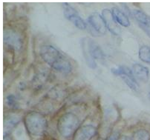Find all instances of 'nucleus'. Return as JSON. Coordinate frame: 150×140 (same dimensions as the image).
Here are the masks:
<instances>
[{
	"label": "nucleus",
	"mask_w": 150,
	"mask_h": 140,
	"mask_svg": "<svg viewBox=\"0 0 150 140\" xmlns=\"http://www.w3.org/2000/svg\"><path fill=\"white\" fill-rule=\"evenodd\" d=\"M40 56L48 65L57 71L68 73L72 70L71 64L54 47L51 45L42 46Z\"/></svg>",
	"instance_id": "f257e3e1"
},
{
	"label": "nucleus",
	"mask_w": 150,
	"mask_h": 140,
	"mask_svg": "<svg viewBox=\"0 0 150 140\" xmlns=\"http://www.w3.org/2000/svg\"><path fill=\"white\" fill-rule=\"evenodd\" d=\"M6 102L7 105L11 108L13 109H16L18 108V104L16 102V97L14 96L11 94V95H8L6 97Z\"/></svg>",
	"instance_id": "6ab92c4d"
},
{
	"label": "nucleus",
	"mask_w": 150,
	"mask_h": 140,
	"mask_svg": "<svg viewBox=\"0 0 150 140\" xmlns=\"http://www.w3.org/2000/svg\"><path fill=\"white\" fill-rule=\"evenodd\" d=\"M112 12L114 18H115V21L117 23V24L120 25L123 27H129L130 25L129 19L126 15V13L121 11L120 10L117 8H112Z\"/></svg>",
	"instance_id": "2eb2a0df"
},
{
	"label": "nucleus",
	"mask_w": 150,
	"mask_h": 140,
	"mask_svg": "<svg viewBox=\"0 0 150 140\" xmlns=\"http://www.w3.org/2000/svg\"><path fill=\"white\" fill-rule=\"evenodd\" d=\"M4 140H12L11 138L9 136V135L4 136Z\"/></svg>",
	"instance_id": "4be33fe9"
},
{
	"label": "nucleus",
	"mask_w": 150,
	"mask_h": 140,
	"mask_svg": "<svg viewBox=\"0 0 150 140\" xmlns=\"http://www.w3.org/2000/svg\"><path fill=\"white\" fill-rule=\"evenodd\" d=\"M88 47H89L90 52L91 53V56H93L94 59H98V60L105 61V56L104 54L103 51L100 48V47L93 40L88 39Z\"/></svg>",
	"instance_id": "4468645a"
},
{
	"label": "nucleus",
	"mask_w": 150,
	"mask_h": 140,
	"mask_svg": "<svg viewBox=\"0 0 150 140\" xmlns=\"http://www.w3.org/2000/svg\"><path fill=\"white\" fill-rule=\"evenodd\" d=\"M102 17L104 20L105 26L112 34L115 35H119L120 34L121 29L119 27L118 24L115 21L112 12L109 9H103L102 11Z\"/></svg>",
	"instance_id": "0eeeda50"
},
{
	"label": "nucleus",
	"mask_w": 150,
	"mask_h": 140,
	"mask_svg": "<svg viewBox=\"0 0 150 140\" xmlns=\"http://www.w3.org/2000/svg\"><path fill=\"white\" fill-rule=\"evenodd\" d=\"M132 140H149L150 134L149 132L145 129H140L134 133Z\"/></svg>",
	"instance_id": "f3484780"
},
{
	"label": "nucleus",
	"mask_w": 150,
	"mask_h": 140,
	"mask_svg": "<svg viewBox=\"0 0 150 140\" xmlns=\"http://www.w3.org/2000/svg\"><path fill=\"white\" fill-rule=\"evenodd\" d=\"M132 72L136 79L142 82H147L149 77V70L145 66L141 64H134L132 66Z\"/></svg>",
	"instance_id": "f8f14e48"
},
{
	"label": "nucleus",
	"mask_w": 150,
	"mask_h": 140,
	"mask_svg": "<svg viewBox=\"0 0 150 140\" xmlns=\"http://www.w3.org/2000/svg\"><path fill=\"white\" fill-rule=\"evenodd\" d=\"M62 9H63L64 16L71 22L74 25L78 28L81 30H84L86 28V23L79 15L77 11L72 6H71L68 2L62 3Z\"/></svg>",
	"instance_id": "423d86ee"
},
{
	"label": "nucleus",
	"mask_w": 150,
	"mask_h": 140,
	"mask_svg": "<svg viewBox=\"0 0 150 140\" xmlns=\"http://www.w3.org/2000/svg\"><path fill=\"white\" fill-rule=\"evenodd\" d=\"M119 139V133L115 131L113 132L110 136H109L106 140H118Z\"/></svg>",
	"instance_id": "aec40b11"
},
{
	"label": "nucleus",
	"mask_w": 150,
	"mask_h": 140,
	"mask_svg": "<svg viewBox=\"0 0 150 140\" xmlns=\"http://www.w3.org/2000/svg\"><path fill=\"white\" fill-rule=\"evenodd\" d=\"M79 119L72 113H66L59 118L57 122V130L60 135L65 138L70 137L77 131L79 126Z\"/></svg>",
	"instance_id": "7ed1b4c3"
},
{
	"label": "nucleus",
	"mask_w": 150,
	"mask_h": 140,
	"mask_svg": "<svg viewBox=\"0 0 150 140\" xmlns=\"http://www.w3.org/2000/svg\"><path fill=\"white\" fill-rule=\"evenodd\" d=\"M97 133L95 127L91 125H86L80 127L74 133L73 140H91Z\"/></svg>",
	"instance_id": "6e6552de"
},
{
	"label": "nucleus",
	"mask_w": 150,
	"mask_h": 140,
	"mask_svg": "<svg viewBox=\"0 0 150 140\" xmlns=\"http://www.w3.org/2000/svg\"><path fill=\"white\" fill-rule=\"evenodd\" d=\"M132 16L137 21V23L140 27L150 37V17L143 12L142 11L138 9L133 10Z\"/></svg>",
	"instance_id": "1a4fd4ad"
},
{
	"label": "nucleus",
	"mask_w": 150,
	"mask_h": 140,
	"mask_svg": "<svg viewBox=\"0 0 150 140\" xmlns=\"http://www.w3.org/2000/svg\"><path fill=\"white\" fill-rule=\"evenodd\" d=\"M20 121V117L16 114H9L6 116L4 121V136L9 135L13 127L17 125Z\"/></svg>",
	"instance_id": "ddd939ff"
},
{
	"label": "nucleus",
	"mask_w": 150,
	"mask_h": 140,
	"mask_svg": "<svg viewBox=\"0 0 150 140\" xmlns=\"http://www.w3.org/2000/svg\"><path fill=\"white\" fill-rule=\"evenodd\" d=\"M80 45H81L82 51H83V57H84L88 66L92 69L96 68L97 64H96L95 59L91 56L89 47H88V38L85 37V38L82 39L81 42H80Z\"/></svg>",
	"instance_id": "9b49d317"
},
{
	"label": "nucleus",
	"mask_w": 150,
	"mask_h": 140,
	"mask_svg": "<svg viewBox=\"0 0 150 140\" xmlns=\"http://www.w3.org/2000/svg\"><path fill=\"white\" fill-rule=\"evenodd\" d=\"M45 73H39L33 79V84L35 88H40L42 84L45 82L46 77H45Z\"/></svg>",
	"instance_id": "a211bd4d"
},
{
	"label": "nucleus",
	"mask_w": 150,
	"mask_h": 140,
	"mask_svg": "<svg viewBox=\"0 0 150 140\" xmlns=\"http://www.w3.org/2000/svg\"><path fill=\"white\" fill-rule=\"evenodd\" d=\"M88 22L97 33L103 34L106 31V26L103 19L99 13H94L90 15L88 18Z\"/></svg>",
	"instance_id": "9d476101"
},
{
	"label": "nucleus",
	"mask_w": 150,
	"mask_h": 140,
	"mask_svg": "<svg viewBox=\"0 0 150 140\" xmlns=\"http://www.w3.org/2000/svg\"><path fill=\"white\" fill-rule=\"evenodd\" d=\"M4 42L10 49L15 52H19L23 48V38L19 32L12 28L4 30Z\"/></svg>",
	"instance_id": "20e7f679"
},
{
	"label": "nucleus",
	"mask_w": 150,
	"mask_h": 140,
	"mask_svg": "<svg viewBox=\"0 0 150 140\" xmlns=\"http://www.w3.org/2000/svg\"><path fill=\"white\" fill-rule=\"evenodd\" d=\"M139 58L141 61L150 64V47L142 45L139 49Z\"/></svg>",
	"instance_id": "dca6fc26"
},
{
	"label": "nucleus",
	"mask_w": 150,
	"mask_h": 140,
	"mask_svg": "<svg viewBox=\"0 0 150 140\" xmlns=\"http://www.w3.org/2000/svg\"><path fill=\"white\" fill-rule=\"evenodd\" d=\"M118 140H132L131 138H129V136H122L121 137H120L119 138Z\"/></svg>",
	"instance_id": "412c9836"
},
{
	"label": "nucleus",
	"mask_w": 150,
	"mask_h": 140,
	"mask_svg": "<svg viewBox=\"0 0 150 140\" xmlns=\"http://www.w3.org/2000/svg\"><path fill=\"white\" fill-rule=\"evenodd\" d=\"M149 95H150V92H149Z\"/></svg>",
	"instance_id": "b1692460"
},
{
	"label": "nucleus",
	"mask_w": 150,
	"mask_h": 140,
	"mask_svg": "<svg viewBox=\"0 0 150 140\" xmlns=\"http://www.w3.org/2000/svg\"><path fill=\"white\" fill-rule=\"evenodd\" d=\"M24 124L29 134L33 137H40L46 131L48 122L45 116L39 112H29L24 118Z\"/></svg>",
	"instance_id": "f03ea898"
},
{
	"label": "nucleus",
	"mask_w": 150,
	"mask_h": 140,
	"mask_svg": "<svg viewBox=\"0 0 150 140\" xmlns=\"http://www.w3.org/2000/svg\"><path fill=\"white\" fill-rule=\"evenodd\" d=\"M111 71L113 74L120 77L129 86V88L134 91H138L139 84L137 79L133 74L132 70H130L129 68L126 66H119V67L112 68Z\"/></svg>",
	"instance_id": "39448f33"
},
{
	"label": "nucleus",
	"mask_w": 150,
	"mask_h": 140,
	"mask_svg": "<svg viewBox=\"0 0 150 140\" xmlns=\"http://www.w3.org/2000/svg\"><path fill=\"white\" fill-rule=\"evenodd\" d=\"M97 140H102V139H100V138H98V139H97Z\"/></svg>",
	"instance_id": "5701e85b"
}]
</instances>
